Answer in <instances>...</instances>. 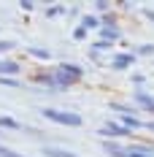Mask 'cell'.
<instances>
[{
	"label": "cell",
	"mask_w": 154,
	"mask_h": 157,
	"mask_svg": "<svg viewBox=\"0 0 154 157\" xmlns=\"http://www.w3.org/2000/svg\"><path fill=\"white\" fill-rule=\"evenodd\" d=\"M138 54H154V46H149V44H146V46L138 49Z\"/></svg>",
	"instance_id": "obj_18"
},
{
	"label": "cell",
	"mask_w": 154,
	"mask_h": 157,
	"mask_svg": "<svg viewBox=\"0 0 154 157\" xmlns=\"http://www.w3.org/2000/svg\"><path fill=\"white\" fill-rule=\"evenodd\" d=\"M97 25H100L97 16H84V25H81V27H84V30H92V27H97Z\"/></svg>",
	"instance_id": "obj_12"
},
{
	"label": "cell",
	"mask_w": 154,
	"mask_h": 157,
	"mask_svg": "<svg viewBox=\"0 0 154 157\" xmlns=\"http://www.w3.org/2000/svg\"><path fill=\"white\" fill-rule=\"evenodd\" d=\"M106 152H108L111 157H124L122 146H116V144H106Z\"/></svg>",
	"instance_id": "obj_11"
},
{
	"label": "cell",
	"mask_w": 154,
	"mask_h": 157,
	"mask_svg": "<svg viewBox=\"0 0 154 157\" xmlns=\"http://www.w3.org/2000/svg\"><path fill=\"white\" fill-rule=\"evenodd\" d=\"M0 157H22V155H16V152H11V149H6V146H0Z\"/></svg>",
	"instance_id": "obj_15"
},
{
	"label": "cell",
	"mask_w": 154,
	"mask_h": 157,
	"mask_svg": "<svg viewBox=\"0 0 154 157\" xmlns=\"http://www.w3.org/2000/svg\"><path fill=\"white\" fill-rule=\"evenodd\" d=\"M143 127H149V130H154V122H149V125H143Z\"/></svg>",
	"instance_id": "obj_22"
},
{
	"label": "cell",
	"mask_w": 154,
	"mask_h": 157,
	"mask_svg": "<svg viewBox=\"0 0 154 157\" xmlns=\"http://www.w3.org/2000/svg\"><path fill=\"white\" fill-rule=\"evenodd\" d=\"M43 117H46V119H51V122H57V125H65V127H81V117H78V114L43 109Z\"/></svg>",
	"instance_id": "obj_2"
},
{
	"label": "cell",
	"mask_w": 154,
	"mask_h": 157,
	"mask_svg": "<svg viewBox=\"0 0 154 157\" xmlns=\"http://www.w3.org/2000/svg\"><path fill=\"white\" fill-rule=\"evenodd\" d=\"M135 100H138V103H141V106H143V109H149V111H152V114H154V98H149V95L138 92V95H135Z\"/></svg>",
	"instance_id": "obj_7"
},
{
	"label": "cell",
	"mask_w": 154,
	"mask_h": 157,
	"mask_svg": "<svg viewBox=\"0 0 154 157\" xmlns=\"http://www.w3.org/2000/svg\"><path fill=\"white\" fill-rule=\"evenodd\" d=\"M22 71V65L19 63H0V73H6V76H14Z\"/></svg>",
	"instance_id": "obj_6"
},
{
	"label": "cell",
	"mask_w": 154,
	"mask_h": 157,
	"mask_svg": "<svg viewBox=\"0 0 154 157\" xmlns=\"http://www.w3.org/2000/svg\"><path fill=\"white\" fill-rule=\"evenodd\" d=\"M143 14H146V19H152V22H154V11H143Z\"/></svg>",
	"instance_id": "obj_21"
},
{
	"label": "cell",
	"mask_w": 154,
	"mask_h": 157,
	"mask_svg": "<svg viewBox=\"0 0 154 157\" xmlns=\"http://www.w3.org/2000/svg\"><path fill=\"white\" fill-rule=\"evenodd\" d=\"M30 54H32V57H38V60H49L46 49H30Z\"/></svg>",
	"instance_id": "obj_13"
},
{
	"label": "cell",
	"mask_w": 154,
	"mask_h": 157,
	"mask_svg": "<svg viewBox=\"0 0 154 157\" xmlns=\"http://www.w3.org/2000/svg\"><path fill=\"white\" fill-rule=\"evenodd\" d=\"M43 155H46V157H76L73 152H62V149H51V146L43 149Z\"/></svg>",
	"instance_id": "obj_9"
},
{
	"label": "cell",
	"mask_w": 154,
	"mask_h": 157,
	"mask_svg": "<svg viewBox=\"0 0 154 157\" xmlns=\"http://www.w3.org/2000/svg\"><path fill=\"white\" fill-rule=\"evenodd\" d=\"M73 38H76V41H84V38H87V30H84V27H78V30L73 33Z\"/></svg>",
	"instance_id": "obj_16"
},
{
	"label": "cell",
	"mask_w": 154,
	"mask_h": 157,
	"mask_svg": "<svg viewBox=\"0 0 154 157\" xmlns=\"http://www.w3.org/2000/svg\"><path fill=\"white\" fill-rule=\"evenodd\" d=\"M6 49H11V44L6 41V44H0V52H6Z\"/></svg>",
	"instance_id": "obj_20"
},
{
	"label": "cell",
	"mask_w": 154,
	"mask_h": 157,
	"mask_svg": "<svg viewBox=\"0 0 154 157\" xmlns=\"http://www.w3.org/2000/svg\"><path fill=\"white\" fill-rule=\"evenodd\" d=\"M81 78V68H76V65L65 63L57 68V73L51 76V84H57V87H70L73 81H78Z\"/></svg>",
	"instance_id": "obj_1"
},
{
	"label": "cell",
	"mask_w": 154,
	"mask_h": 157,
	"mask_svg": "<svg viewBox=\"0 0 154 157\" xmlns=\"http://www.w3.org/2000/svg\"><path fill=\"white\" fill-rule=\"evenodd\" d=\"M0 127H8V130H19V122L16 119H11V117H0Z\"/></svg>",
	"instance_id": "obj_10"
},
{
	"label": "cell",
	"mask_w": 154,
	"mask_h": 157,
	"mask_svg": "<svg viewBox=\"0 0 154 157\" xmlns=\"http://www.w3.org/2000/svg\"><path fill=\"white\" fill-rule=\"evenodd\" d=\"M116 38H119V30H116V27H106V30H103V41H106V44H114Z\"/></svg>",
	"instance_id": "obj_8"
},
{
	"label": "cell",
	"mask_w": 154,
	"mask_h": 157,
	"mask_svg": "<svg viewBox=\"0 0 154 157\" xmlns=\"http://www.w3.org/2000/svg\"><path fill=\"white\" fill-rule=\"evenodd\" d=\"M100 136H130V130H124L122 125H114V122H108L106 127H100Z\"/></svg>",
	"instance_id": "obj_3"
},
{
	"label": "cell",
	"mask_w": 154,
	"mask_h": 157,
	"mask_svg": "<svg viewBox=\"0 0 154 157\" xmlns=\"http://www.w3.org/2000/svg\"><path fill=\"white\" fill-rule=\"evenodd\" d=\"M0 84H6V87H19V81H14V78H3V76H0Z\"/></svg>",
	"instance_id": "obj_17"
},
{
	"label": "cell",
	"mask_w": 154,
	"mask_h": 157,
	"mask_svg": "<svg viewBox=\"0 0 154 157\" xmlns=\"http://www.w3.org/2000/svg\"><path fill=\"white\" fill-rule=\"evenodd\" d=\"M133 63H135V57H133V54H116L114 68H116V71H124V68H130Z\"/></svg>",
	"instance_id": "obj_4"
},
{
	"label": "cell",
	"mask_w": 154,
	"mask_h": 157,
	"mask_svg": "<svg viewBox=\"0 0 154 157\" xmlns=\"http://www.w3.org/2000/svg\"><path fill=\"white\" fill-rule=\"evenodd\" d=\"M122 122H124V130H130V133H133V130H138V127H143V125H141V119L135 117V114H124Z\"/></svg>",
	"instance_id": "obj_5"
},
{
	"label": "cell",
	"mask_w": 154,
	"mask_h": 157,
	"mask_svg": "<svg viewBox=\"0 0 154 157\" xmlns=\"http://www.w3.org/2000/svg\"><path fill=\"white\" fill-rule=\"evenodd\" d=\"M111 46V44H106V41H97V44H95V52H100V49H108Z\"/></svg>",
	"instance_id": "obj_19"
},
{
	"label": "cell",
	"mask_w": 154,
	"mask_h": 157,
	"mask_svg": "<svg viewBox=\"0 0 154 157\" xmlns=\"http://www.w3.org/2000/svg\"><path fill=\"white\" fill-rule=\"evenodd\" d=\"M60 14H62V8H60V6H51V8L46 11V16H49V19H54V16H60Z\"/></svg>",
	"instance_id": "obj_14"
}]
</instances>
